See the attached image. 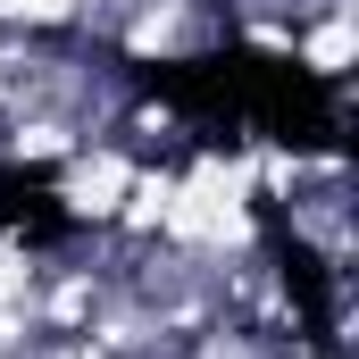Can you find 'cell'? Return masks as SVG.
Instances as JSON below:
<instances>
[{
    "mask_svg": "<svg viewBox=\"0 0 359 359\" xmlns=\"http://www.w3.org/2000/svg\"><path fill=\"white\" fill-rule=\"evenodd\" d=\"M126 84L226 151L276 142V151L318 159L343 134V84L326 67H309L301 50H268V42H226L201 59H126Z\"/></svg>",
    "mask_w": 359,
    "mask_h": 359,
    "instance_id": "1",
    "label": "cell"
},
{
    "mask_svg": "<svg viewBox=\"0 0 359 359\" xmlns=\"http://www.w3.org/2000/svg\"><path fill=\"white\" fill-rule=\"evenodd\" d=\"M76 234V209L59 201V168L42 159H0V243H25V251H50Z\"/></svg>",
    "mask_w": 359,
    "mask_h": 359,
    "instance_id": "3",
    "label": "cell"
},
{
    "mask_svg": "<svg viewBox=\"0 0 359 359\" xmlns=\"http://www.w3.org/2000/svg\"><path fill=\"white\" fill-rule=\"evenodd\" d=\"M251 217H259V243H268L276 259V284H284V301L301 309V326H309V343L318 351H334V318H343V284L326 268V251L301 234V226H284V209H276V192H251Z\"/></svg>",
    "mask_w": 359,
    "mask_h": 359,
    "instance_id": "2",
    "label": "cell"
}]
</instances>
